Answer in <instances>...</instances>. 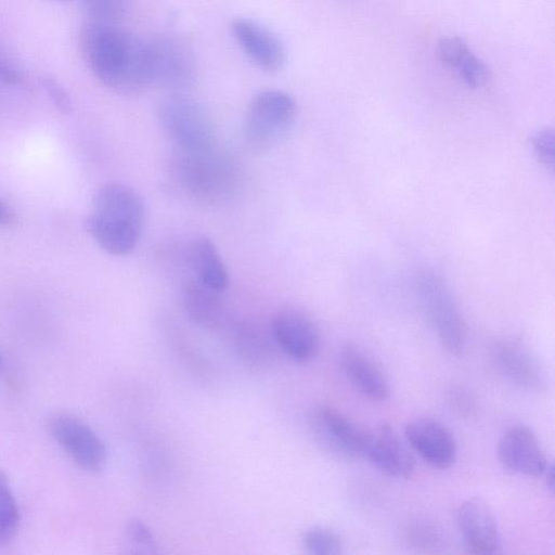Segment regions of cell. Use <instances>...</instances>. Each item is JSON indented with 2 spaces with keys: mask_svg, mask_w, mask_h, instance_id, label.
<instances>
[{
  "mask_svg": "<svg viewBox=\"0 0 555 555\" xmlns=\"http://www.w3.org/2000/svg\"><path fill=\"white\" fill-rule=\"evenodd\" d=\"M543 476L545 477V482H546L547 487L553 491V489H554V470H553V466L551 463L547 465Z\"/></svg>",
  "mask_w": 555,
  "mask_h": 555,
  "instance_id": "33",
  "label": "cell"
},
{
  "mask_svg": "<svg viewBox=\"0 0 555 555\" xmlns=\"http://www.w3.org/2000/svg\"><path fill=\"white\" fill-rule=\"evenodd\" d=\"M230 30L245 56L260 70L273 74L283 69L286 50L270 29L251 18L236 17Z\"/></svg>",
  "mask_w": 555,
  "mask_h": 555,
  "instance_id": "10",
  "label": "cell"
},
{
  "mask_svg": "<svg viewBox=\"0 0 555 555\" xmlns=\"http://www.w3.org/2000/svg\"><path fill=\"white\" fill-rule=\"evenodd\" d=\"M51 437L81 468L96 472L106 461V448L99 435L82 420L60 412L48 422Z\"/></svg>",
  "mask_w": 555,
  "mask_h": 555,
  "instance_id": "8",
  "label": "cell"
},
{
  "mask_svg": "<svg viewBox=\"0 0 555 555\" xmlns=\"http://www.w3.org/2000/svg\"><path fill=\"white\" fill-rule=\"evenodd\" d=\"M2 365H3V360H2V357L0 354V372H1Z\"/></svg>",
  "mask_w": 555,
  "mask_h": 555,
  "instance_id": "34",
  "label": "cell"
},
{
  "mask_svg": "<svg viewBox=\"0 0 555 555\" xmlns=\"http://www.w3.org/2000/svg\"><path fill=\"white\" fill-rule=\"evenodd\" d=\"M531 147L538 160L545 167L553 168L554 134L548 128H543L531 137Z\"/></svg>",
  "mask_w": 555,
  "mask_h": 555,
  "instance_id": "28",
  "label": "cell"
},
{
  "mask_svg": "<svg viewBox=\"0 0 555 555\" xmlns=\"http://www.w3.org/2000/svg\"><path fill=\"white\" fill-rule=\"evenodd\" d=\"M143 222L141 196L124 183L109 182L96 191L86 229L103 250L125 256L137 246Z\"/></svg>",
  "mask_w": 555,
  "mask_h": 555,
  "instance_id": "2",
  "label": "cell"
},
{
  "mask_svg": "<svg viewBox=\"0 0 555 555\" xmlns=\"http://www.w3.org/2000/svg\"><path fill=\"white\" fill-rule=\"evenodd\" d=\"M456 522L467 553L486 555L499 551V525L486 500L473 496L463 501L456 509Z\"/></svg>",
  "mask_w": 555,
  "mask_h": 555,
  "instance_id": "11",
  "label": "cell"
},
{
  "mask_svg": "<svg viewBox=\"0 0 555 555\" xmlns=\"http://www.w3.org/2000/svg\"><path fill=\"white\" fill-rule=\"evenodd\" d=\"M339 362L347 378L364 397L375 402L388 398V376L382 365L365 350L349 343L341 349Z\"/></svg>",
  "mask_w": 555,
  "mask_h": 555,
  "instance_id": "17",
  "label": "cell"
},
{
  "mask_svg": "<svg viewBox=\"0 0 555 555\" xmlns=\"http://www.w3.org/2000/svg\"><path fill=\"white\" fill-rule=\"evenodd\" d=\"M126 534L130 542L145 551L153 552L156 547V540L153 531L145 522L139 519H131L127 522Z\"/></svg>",
  "mask_w": 555,
  "mask_h": 555,
  "instance_id": "29",
  "label": "cell"
},
{
  "mask_svg": "<svg viewBox=\"0 0 555 555\" xmlns=\"http://www.w3.org/2000/svg\"><path fill=\"white\" fill-rule=\"evenodd\" d=\"M470 52L467 43L456 36L441 38L436 48L438 60L449 66L454 67L464 60V57Z\"/></svg>",
  "mask_w": 555,
  "mask_h": 555,
  "instance_id": "26",
  "label": "cell"
},
{
  "mask_svg": "<svg viewBox=\"0 0 555 555\" xmlns=\"http://www.w3.org/2000/svg\"><path fill=\"white\" fill-rule=\"evenodd\" d=\"M24 76L15 63L0 48V82L8 86H20Z\"/></svg>",
  "mask_w": 555,
  "mask_h": 555,
  "instance_id": "30",
  "label": "cell"
},
{
  "mask_svg": "<svg viewBox=\"0 0 555 555\" xmlns=\"http://www.w3.org/2000/svg\"><path fill=\"white\" fill-rule=\"evenodd\" d=\"M15 211L0 199V228L9 229L17 223Z\"/></svg>",
  "mask_w": 555,
  "mask_h": 555,
  "instance_id": "32",
  "label": "cell"
},
{
  "mask_svg": "<svg viewBox=\"0 0 555 555\" xmlns=\"http://www.w3.org/2000/svg\"><path fill=\"white\" fill-rule=\"evenodd\" d=\"M404 437L410 448L431 467H450L457 454V447L451 430L433 417H417L404 427Z\"/></svg>",
  "mask_w": 555,
  "mask_h": 555,
  "instance_id": "14",
  "label": "cell"
},
{
  "mask_svg": "<svg viewBox=\"0 0 555 555\" xmlns=\"http://www.w3.org/2000/svg\"><path fill=\"white\" fill-rule=\"evenodd\" d=\"M450 409L464 418H470L478 413V401L475 395L463 386H453L447 396Z\"/></svg>",
  "mask_w": 555,
  "mask_h": 555,
  "instance_id": "27",
  "label": "cell"
},
{
  "mask_svg": "<svg viewBox=\"0 0 555 555\" xmlns=\"http://www.w3.org/2000/svg\"><path fill=\"white\" fill-rule=\"evenodd\" d=\"M21 522L20 508L8 476L0 470V546L8 544L16 534Z\"/></svg>",
  "mask_w": 555,
  "mask_h": 555,
  "instance_id": "21",
  "label": "cell"
},
{
  "mask_svg": "<svg viewBox=\"0 0 555 555\" xmlns=\"http://www.w3.org/2000/svg\"><path fill=\"white\" fill-rule=\"evenodd\" d=\"M296 113L295 99L283 90L256 93L247 105L243 121L246 144L256 152L271 149L288 133Z\"/></svg>",
  "mask_w": 555,
  "mask_h": 555,
  "instance_id": "4",
  "label": "cell"
},
{
  "mask_svg": "<svg viewBox=\"0 0 555 555\" xmlns=\"http://www.w3.org/2000/svg\"><path fill=\"white\" fill-rule=\"evenodd\" d=\"M414 286L421 306L441 346L452 354H461L467 341L463 314L443 279L431 269H420Z\"/></svg>",
  "mask_w": 555,
  "mask_h": 555,
  "instance_id": "3",
  "label": "cell"
},
{
  "mask_svg": "<svg viewBox=\"0 0 555 555\" xmlns=\"http://www.w3.org/2000/svg\"><path fill=\"white\" fill-rule=\"evenodd\" d=\"M62 1V0H61Z\"/></svg>",
  "mask_w": 555,
  "mask_h": 555,
  "instance_id": "35",
  "label": "cell"
},
{
  "mask_svg": "<svg viewBox=\"0 0 555 555\" xmlns=\"http://www.w3.org/2000/svg\"><path fill=\"white\" fill-rule=\"evenodd\" d=\"M500 370L518 386L529 390L545 389V369L535 351L518 337L499 339L493 348Z\"/></svg>",
  "mask_w": 555,
  "mask_h": 555,
  "instance_id": "15",
  "label": "cell"
},
{
  "mask_svg": "<svg viewBox=\"0 0 555 555\" xmlns=\"http://www.w3.org/2000/svg\"><path fill=\"white\" fill-rule=\"evenodd\" d=\"M219 294L195 279L189 281L183 287V305L189 318L203 327L217 325L222 312Z\"/></svg>",
  "mask_w": 555,
  "mask_h": 555,
  "instance_id": "19",
  "label": "cell"
},
{
  "mask_svg": "<svg viewBox=\"0 0 555 555\" xmlns=\"http://www.w3.org/2000/svg\"><path fill=\"white\" fill-rule=\"evenodd\" d=\"M402 535L411 547L423 552H434L443 544L440 528L435 522L424 518H414L406 521L402 528Z\"/></svg>",
  "mask_w": 555,
  "mask_h": 555,
  "instance_id": "20",
  "label": "cell"
},
{
  "mask_svg": "<svg viewBox=\"0 0 555 555\" xmlns=\"http://www.w3.org/2000/svg\"><path fill=\"white\" fill-rule=\"evenodd\" d=\"M157 119L176 149L195 150L215 145V131L207 111L183 93H170L157 106Z\"/></svg>",
  "mask_w": 555,
  "mask_h": 555,
  "instance_id": "6",
  "label": "cell"
},
{
  "mask_svg": "<svg viewBox=\"0 0 555 555\" xmlns=\"http://www.w3.org/2000/svg\"><path fill=\"white\" fill-rule=\"evenodd\" d=\"M188 262L198 283L219 293L227 288L229 275L225 264L208 237L198 236L190 242Z\"/></svg>",
  "mask_w": 555,
  "mask_h": 555,
  "instance_id": "18",
  "label": "cell"
},
{
  "mask_svg": "<svg viewBox=\"0 0 555 555\" xmlns=\"http://www.w3.org/2000/svg\"><path fill=\"white\" fill-rule=\"evenodd\" d=\"M317 440L335 454L354 457L363 455L369 430L362 428L340 410L323 404L311 416Z\"/></svg>",
  "mask_w": 555,
  "mask_h": 555,
  "instance_id": "9",
  "label": "cell"
},
{
  "mask_svg": "<svg viewBox=\"0 0 555 555\" xmlns=\"http://www.w3.org/2000/svg\"><path fill=\"white\" fill-rule=\"evenodd\" d=\"M456 69L463 82L472 89L486 86L491 78L489 67L472 52L464 57Z\"/></svg>",
  "mask_w": 555,
  "mask_h": 555,
  "instance_id": "24",
  "label": "cell"
},
{
  "mask_svg": "<svg viewBox=\"0 0 555 555\" xmlns=\"http://www.w3.org/2000/svg\"><path fill=\"white\" fill-rule=\"evenodd\" d=\"M305 551L313 555H339L344 552L340 535L331 528L313 527L302 535Z\"/></svg>",
  "mask_w": 555,
  "mask_h": 555,
  "instance_id": "22",
  "label": "cell"
},
{
  "mask_svg": "<svg viewBox=\"0 0 555 555\" xmlns=\"http://www.w3.org/2000/svg\"><path fill=\"white\" fill-rule=\"evenodd\" d=\"M80 46L91 73L108 89L132 95L150 87L144 39L117 23L89 20L81 29Z\"/></svg>",
  "mask_w": 555,
  "mask_h": 555,
  "instance_id": "1",
  "label": "cell"
},
{
  "mask_svg": "<svg viewBox=\"0 0 555 555\" xmlns=\"http://www.w3.org/2000/svg\"><path fill=\"white\" fill-rule=\"evenodd\" d=\"M90 20L117 23L125 14L127 0H81Z\"/></svg>",
  "mask_w": 555,
  "mask_h": 555,
  "instance_id": "25",
  "label": "cell"
},
{
  "mask_svg": "<svg viewBox=\"0 0 555 555\" xmlns=\"http://www.w3.org/2000/svg\"><path fill=\"white\" fill-rule=\"evenodd\" d=\"M363 455L377 469L393 478L408 479L414 474V456L389 424L369 430Z\"/></svg>",
  "mask_w": 555,
  "mask_h": 555,
  "instance_id": "16",
  "label": "cell"
},
{
  "mask_svg": "<svg viewBox=\"0 0 555 555\" xmlns=\"http://www.w3.org/2000/svg\"><path fill=\"white\" fill-rule=\"evenodd\" d=\"M496 450L499 461L506 469L528 477L543 476L550 464L537 435L524 424L505 429Z\"/></svg>",
  "mask_w": 555,
  "mask_h": 555,
  "instance_id": "12",
  "label": "cell"
},
{
  "mask_svg": "<svg viewBox=\"0 0 555 555\" xmlns=\"http://www.w3.org/2000/svg\"><path fill=\"white\" fill-rule=\"evenodd\" d=\"M44 86L57 108L65 113L69 112L72 107L70 100L63 88L51 78L44 80Z\"/></svg>",
  "mask_w": 555,
  "mask_h": 555,
  "instance_id": "31",
  "label": "cell"
},
{
  "mask_svg": "<svg viewBox=\"0 0 555 555\" xmlns=\"http://www.w3.org/2000/svg\"><path fill=\"white\" fill-rule=\"evenodd\" d=\"M149 86L182 93L196 77V61L191 48L172 35L144 39Z\"/></svg>",
  "mask_w": 555,
  "mask_h": 555,
  "instance_id": "5",
  "label": "cell"
},
{
  "mask_svg": "<svg viewBox=\"0 0 555 555\" xmlns=\"http://www.w3.org/2000/svg\"><path fill=\"white\" fill-rule=\"evenodd\" d=\"M235 341L237 352L245 361L251 364H263L270 359V346L258 332L244 330L237 333Z\"/></svg>",
  "mask_w": 555,
  "mask_h": 555,
  "instance_id": "23",
  "label": "cell"
},
{
  "mask_svg": "<svg viewBox=\"0 0 555 555\" xmlns=\"http://www.w3.org/2000/svg\"><path fill=\"white\" fill-rule=\"evenodd\" d=\"M272 336L279 348L296 362H308L318 352L320 335L313 320L296 308L280 310L272 320Z\"/></svg>",
  "mask_w": 555,
  "mask_h": 555,
  "instance_id": "13",
  "label": "cell"
},
{
  "mask_svg": "<svg viewBox=\"0 0 555 555\" xmlns=\"http://www.w3.org/2000/svg\"><path fill=\"white\" fill-rule=\"evenodd\" d=\"M229 167L215 145L205 149H176L175 170L183 186L207 198L220 196L230 179Z\"/></svg>",
  "mask_w": 555,
  "mask_h": 555,
  "instance_id": "7",
  "label": "cell"
}]
</instances>
